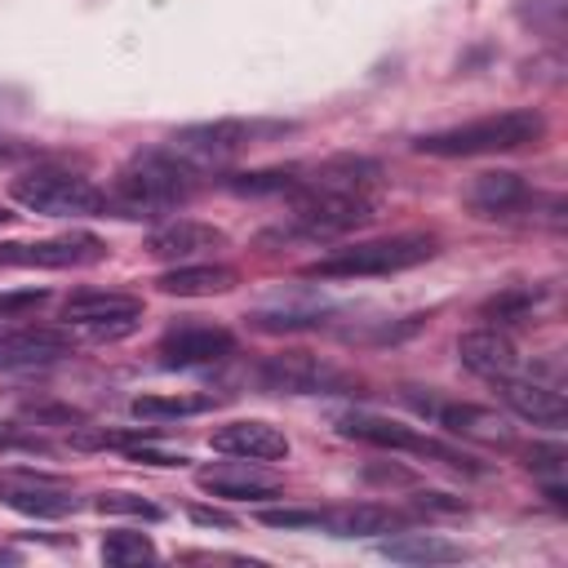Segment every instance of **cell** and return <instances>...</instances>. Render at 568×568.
Listing matches in <instances>:
<instances>
[{
	"label": "cell",
	"instance_id": "1",
	"mask_svg": "<svg viewBox=\"0 0 568 568\" xmlns=\"http://www.w3.org/2000/svg\"><path fill=\"white\" fill-rule=\"evenodd\" d=\"M191 195H195V169L182 164L173 151L151 146V151H138L115 173L106 204L120 209V217H160V213L186 204Z\"/></svg>",
	"mask_w": 568,
	"mask_h": 568
},
{
	"label": "cell",
	"instance_id": "2",
	"mask_svg": "<svg viewBox=\"0 0 568 568\" xmlns=\"http://www.w3.org/2000/svg\"><path fill=\"white\" fill-rule=\"evenodd\" d=\"M546 133V115L532 111V106H510V111H497V115H479V120H466V124H453V129H439V133H422L413 142L417 155H439V160H453V155H497V151H519L528 142H537Z\"/></svg>",
	"mask_w": 568,
	"mask_h": 568
},
{
	"label": "cell",
	"instance_id": "3",
	"mask_svg": "<svg viewBox=\"0 0 568 568\" xmlns=\"http://www.w3.org/2000/svg\"><path fill=\"white\" fill-rule=\"evenodd\" d=\"M439 248L435 235H386V240H359V244H346V248H333L324 257H315L306 266L311 280H368V275H395V271H408V266H422L430 262Z\"/></svg>",
	"mask_w": 568,
	"mask_h": 568
},
{
	"label": "cell",
	"instance_id": "4",
	"mask_svg": "<svg viewBox=\"0 0 568 568\" xmlns=\"http://www.w3.org/2000/svg\"><path fill=\"white\" fill-rule=\"evenodd\" d=\"M13 200L40 217H102L111 204H106V191H98L84 173H71V169H27L22 178H13Z\"/></svg>",
	"mask_w": 568,
	"mask_h": 568
},
{
	"label": "cell",
	"instance_id": "5",
	"mask_svg": "<svg viewBox=\"0 0 568 568\" xmlns=\"http://www.w3.org/2000/svg\"><path fill=\"white\" fill-rule=\"evenodd\" d=\"M377 217V200L368 191H346V195H302L297 213L288 226L271 231L266 240H306V244H328L342 240Z\"/></svg>",
	"mask_w": 568,
	"mask_h": 568
},
{
	"label": "cell",
	"instance_id": "6",
	"mask_svg": "<svg viewBox=\"0 0 568 568\" xmlns=\"http://www.w3.org/2000/svg\"><path fill=\"white\" fill-rule=\"evenodd\" d=\"M337 435L346 439H359V444H373V448H395V453H417V457H435V462H448L457 470H470V475H484V466H475L466 453L404 426V422H390V417H377V413H346L337 417Z\"/></svg>",
	"mask_w": 568,
	"mask_h": 568
},
{
	"label": "cell",
	"instance_id": "7",
	"mask_svg": "<svg viewBox=\"0 0 568 568\" xmlns=\"http://www.w3.org/2000/svg\"><path fill=\"white\" fill-rule=\"evenodd\" d=\"M257 382L275 395H337L351 386V377L337 364H328L311 351H284V355L262 359Z\"/></svg>",
	"mask_w": 568,
	"mask_h": 568
},
{
	"label": "cell",
	"instance_id": "8",
	"mask_svg": "<svg viewBox=\"0 0 568 568\" xmlns=\"http://www.w3.org/2000/svg\"><path fill=\"white\" fill-rule=\"evenodd\" d=\"M253 138V124L244 120H204V124H182L169 133L164 151H173L182 164H191L195 173L200 169H217L226 164L235 151H244Z\"/></svg>",
	"mask_w": 568,
	"mask_h": 568
},
{
	"label": "cell",
	"instance_id": "9",
	"mask_svg": "<svg viewBox=\"0 0 568 568\" xmlns=\"http://www.w3.org/2000/svg\"><path fill=\"white\" fill-rule=\"evenodd\" d=\"M106 257V244L89 231H71V235H49V240H31V244H0V262L4 266H40V271H75V266H93Z\"/></svg>",
	"mask_w": 568,
	"mask_h": 568
},
{
	"label": "cell",
	"instance_id": "10",
	"mask_svg": "<svg viewBox=\"0 0 568 568\" xmlns=\"http://www.w3.org/2000/svg\"><path fill=\"white\" fill-rule=\"evenodd\" d=\"M62 320L93 333V337H124L138 320H142V297L133 293H106V288H84L75 297H67Z\"/></svg>",
	"mask_w": 568,
	"mask_h": 568
},
{
	"label": "cell",
	"instance_id": "11",
	"mask_svg": "<svg viewBox=\"0 0 568 568\" xmlns=\"http://www.w3.org/2000/svg\"><path fill=\"white\" fill-rule=\"evenodd\" d=\"M155 355H160L164 368H204V364H217V359L235 355V333L222 328V324H195V320H186V324H173L160 337Z\"/></svg>",
	"mask_w": 568,
	"mask_h": 568
},
{
	"label": "cell",
	"instance_id": "12",
	"mask_svg": "<svg viewBox=\"0 0 568 568\" xmlns=\"http://www.w3.org/2000/svg\"><path fill=\"white\" fill-rule=\"evenodd\" d=\"M417 413H426V417H435L444 430H453V435H466V439H506L510 430H506V422L493 413V408H479V404H457V399H435V395H417V390H408L404 395Z\"/></svg>",
	"mask_w": 568,
	"mask_h": 568
},
{
	"label": "cell",
	"instance_id": "13",
	"mask_svg": "<svg viewBox=\"0 0 568 568\" xmlns=\"http://www.w3.org/2000/svg\"><path fill=\"white\" fill-rule=\"evenodd\" d=\"M71 355V337L62 328H4L0 333V368H49Z\"/></svg>",
	"mask_w": 568,
	"mask_h": 568
},
{
	"label": "cell",
	"instance_id": "14",
	"mask_svg": "<svg viewBox=\"0 0 568 568\" xmlns=\"http://www.w3.org/2000/svg\"><path fill=\"white\" fill-rule=\"evenodd\" d=\"M209 444L217 453H231V457H244V462H280V457H288V435L280 426H271V422H257V417L217 426L209 435Z\"/></svg>",
	"mask_w": 568,
	"mask_h": 568
},
{
	"label": "cell",
	"instance_id": "15",
	"mask_svg": "<svg viewBox=\"0 0 568 568\" xmlns=\"http://www.w3.org/2000/svg\"><path fill=\"white\" fill-rule=\"evenodd\" d=\"M226 235L209 222H195V217H178V222H164L146 235V253L160 257V262H191V257H204L213 248H222Z\"/></svg>",
	"mask_w": 568,
	"mask_h": 568
},
{
	"label": "cell",
	"instance_id": "16",
	"mask_svg": "<svg viewBox=\"0 0 568 568\" xmlns=\"http://www.w3.org/2000/svg\"><path fill=\"white\" fill-rule=\"evenodd\" d=\"M497 390H501V404L515 417L532 422V426H564L568 422L564 395L555 386H546V382H532V377H515L510 373V377H497Z\"/></svg>",
	"mask_w": 568,
	"mask_h": 568
},
{
	"label": "cell",
	"instance_id": "17",
	"mask_svg": "<svg viewBox=\"0 0 568 568\" xmlns=\"http://www.w3.org/2000/svg\"><path fill=\"white\" fill-rule=\"evenodd\" d=\"M457 359H462L466 373L488 377V382L510 377L515 364H519L515 342H510L506 333H497V328H470V333H462V337H457Z\"/></svg>",
	"mask_w": 568,
	"mask_h": 568
},
{
	"label": "cell",
	"instance_id": "18",
	"mask_svg": "<svg viewBox=\"0 0 568 568\" xmlns=\"http://www.w3.org/2000/svg\"><path fill=\"white\" fill-rule=\"evenodd\" d=\"M195 484L213 497H231V501H266V497H280V479L257 470V466H240V462H226V466H204L195 470Z\"/></svg>",
	"mask_w": 568,
	"mask_h": 568
},
{
	"label": "cell",
	"instance_id": "19",
	"mask_svg": "<svg viewBox=\"0 0 568 568\" xmlns=\"http://www.w3.org/2000/svg\"><path fill=\"white\" fill-rule=\"evenodd\" d=\"M466 204L479 213V217H506L515 209L528 204V182L510 169H497V173H479L470 186H466Z\"/></svg>",
	"mask_w": 568,
	"mask_h": 568
},
{
	"label": "cell",
	"instance_id": "20",
	"mask_svg": "<svg viewBox=\"0 0 568 568\" xmlns=\"http://www.w3.org/2000/svg\"><path fill=\"white\" fill-rule=\"evenodd\" d=\"M235 280L240 275L222 262H178L173 271H164L155 280V288L169 297H213V293H231Z\"/></svg>",
	"mask_w": 568,
	"mask_h": 568
},
{
	"label": "cell",
	"instance_id": "21",
	"mask_svg": "<svg viewBox=\"0 0 568 568\" xmlns=\"http://www.w3.org/2000/svg\"><path fill=\"white\" fill-rule=\"evenodd\" d=\"M404 524H408L404 510L377 506V501H359V506H346V510L324 515V528L333 537H377V532H399Z\"/></svg>",
	"mask_w": 568,
	"mask_h": 568
},
{
	"label": "cell",
	"instance_id": "22",
	"mask_svg": "<svg viewBox=\"0 0 568 568\" xmlns=\"http://www.w3.org/2000/svg\"><path fill=\"white\" fill-rule=\"evenodd\" d=\"M22 479H27V484H18V488H4V493H0L13 510L36 515V519H58V515L75 510V497H71V493H62V488H49V479H44V475H22Z\"/></svg>",
	"mask_w": 568,
	"mask_h": 568
},
{
	"label": "cell",
	"instance_id": "23",
	"mask_svg": "<svg viewBox=\"0 0 568 568\" xmlns=\"http://www.w3.org/2000/svg\"><path fill=\"white\" fill-rule=\"evenodd\" d=\"M377 550L395 564H457L462 559V546H453L435 532H399V537H386Z\"/></svg>",
	"mask_w": 568,
	"mask_h": 568
},
{
	"label": "cell",
	"instance_id": "24",
	"mask_svg": "<svg viewBox=\"0 0 568 568\" xmlns=\"http://www.w3.org/2000/svg\"><path fill=\"white\" fill-rule=\"evenodd\" d=\"M328 306L320 302H306V306H271V311H253L248 324L262 328V333H297V328H320L328 324Z\"/></svg>",
	"mask_w": 568,
	"mask_h": 568
},
{
	"label": "cell",
	"instance_id": "25",
	"mask_svg": "<svg viewBox=\"0 0 568 568\" xmlns=\"http://www.w3.org/2000/svg\"><path fill=\"white\" fill-rule=\"evenodd\" d=\"M541 297H546L541 288L510 284V288L493 293V297L479 306V320H488V324H519V320H528V315H532V306H537Z\"/></svg>",
	"mask_w": 568,
	"mask_h": 568
},
{
	"label": "cell",
	"instance_id": "26",
	"mask_svg": "<svg viewBox=\"0 0 568 568\" xmlns=\"http://www.w3.org/2000/svg\"><path fill=\"white\" fill-rule=\"evenodd\" d=\"M213 404H217L213 395H138L129 408H133V417H146V422H169V417L209 413Z\"/></svg>",
	"mask_w": 568,
	"mask_h": 568
},
{
	"label": "cell",
	"instance_id": "27",
	"mask_svg": "<svg viewBox=\"0 0 568 568\" xmlns=\"http://www.w3.org/2000/svg\"><path fill=\"white\" fill-rule=\"evenodd\" d=\"M231 191L240 195H302V169H257V173H235L226 178Z\"/></svg>",
	"mask_w": 568,
	"mask_h": 568
},
{
	"label": "cell",
	"instance_id": "28",
	"mask_svg": "<svg viewBox=\"0 0 568 568\" xmlns=\"http://www.w3.org/2000/svg\"><path fill=\"white\" fill-rule=\"evenodd\" d=\"M102 559H106V564H120V568H129V564H151V559H155V546H151L146 532H106V537H102Z\"/></svg>",
	"mask_w": 568,
	"mask_h": 568
},
{
	"label": "cell",
	"instance_id": "29",
	"mask_svg": "<svg viewBox=\"0 0 568 568\" xmlns=\"http://www.w3.org/2000/svg\"><path fill=\"white\" fill-rule=\"evenodd\" d=\"M102 515H129V519H164V510L155 506V501H146V497H138V493H102L98 501H93Z\"/></svg>",
	"mask_w": 568,
	"mask_h": 568
},
{
	"label": "cell",
	"instance_id": "30",
	"mask_svg": "<svg viewBox=\"0 0 568 568\" xmlns=\"http://www.w3.org/2000/svg\"><path fill=\"white\" fill-rule=\"evenodd\" d=\"M266 528H324V510H297V506H271L257 515Z\"/></svg>",
	"mask_w": 568,
	"mask_h": 568
},
{
	"label": "cell",
	"instance_id": "31",
	"mask_svg": "<svg viewBox=\"0 0 568 568\" xmlns=\"http://www.w3.org/2000/svg\"><path fill=\"white\" fill-rule=\"evenodd\" d=\"M44 302H49L44 288H9V293H0V320H18L27 311H40Z\"/></svg>",
	"mask_w": 568,
	"mask_h": 568
},
{
	"label": "cell",
	"instance_id": "32",
	"mask_svg": "<svg viewBox=\"0 0 568 568\" xmlns=\"http://www.w3.org/2000/svg\"><path fill=\"white\" fill-rule=\"evenodd\" d=\"M564 462H568V453L559 448V444H532L528 448V470H537V475H550V479H559L564 475Z\"/></svg>",
	"mask_w": 568,
	"mask_h": 568
},
{
	"label": "cell",
	"instance_id": "33",
	"mask_svg": "<svg viewBox=\"0 0 568 568\" xmlns=\"http://www.w3.org/2000/svg\"><path fill=\"white\" fill-rule=\"evenodd\" d=\"M413 506H417V510H444V515L466 510V501H462V497H448V493H417Z\"/></svg>",
	"mask_w": 568,
	"mask_h": 568
},
{
	"label": "cell",
	"instance_id": "34",
	"mask_svg": "<svg viewBox=\"0 0 568 568\" xmlns=\"http://www.w3.org/2000/svg\"><path fill=\"white\" fill-rule=\"evenodd\" d=\"M31 155H40V146H36V142L0 133V164H9V160H31Z\"/></svg>",
	"mask_w": 568,
	"mask_h": 568
},
{
	"label": "cell",
	"instance_id": "35",
	"mask_svg": "<svg viewBox=\"0 0 568 568\" xmlns=\"http://www.w3.org/2000/svg\"><path fill=\"white\" fill-rule=\"evenodd\" d=\"M191 519L200 528H235V519L226 510H213V506H191Z\"/></svg>",
	"mask_w": 568,
	"mask_h": 568
},
{
	"label": "cell",
	"instance_id": "36",
	"mask_svg": "<svg viewBox=\"0 0 568 568\" xmlns=\"http://www.w3.org/2000/svg\"><path fill=\"white\" fill-rule=\"evenodd\" d=\"M9 217H13V213H9V209H4V204H0V226H4V222H9Z\"/></svg>",
	"mask_w": 568,
	"mask_h": 568
}]
</instances>
